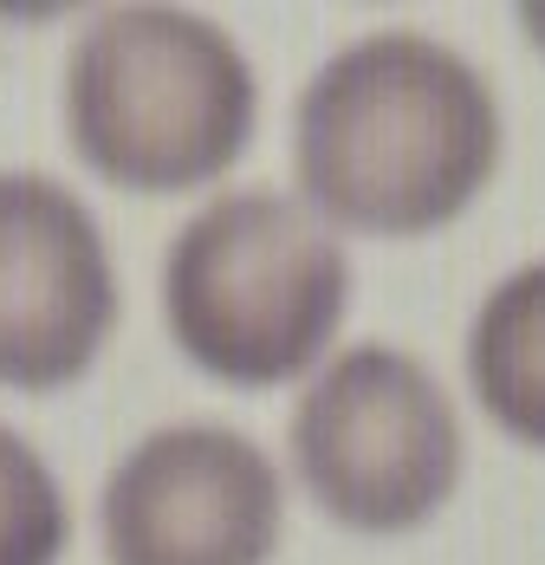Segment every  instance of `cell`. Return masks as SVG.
Returning <instances> with one entry per match:
<instances>
[{
	"label": "cell",
	"mask_w": 545,
	"mask_h": 565,
	"mask_svg": "<svg viewBox=\"0 0 545 565\" xmlns=\"http://www.w3.org/2000/svg\"><path fill=\"white\" fill-rule=\"evenodd\" d=\"M520 33H526V46H539V53H545V0L520 7Z\"/></svg>",
	"instance_id": "obj_9"
},
{
	"label": "cell",
	"mask_w": 545,
	"mask_h": 565,
	"mask_svg": "<svg viewBox=\"0 0 545 565\" xmlns=\"http://www.w3.org/2000/svg\"><path fill=\"white\" fill-rule=\"evenodd\" d=\"M65 137L130 195H189L234 170L260 124L241 40L195 7H105L65 53Z\"/></svg>",
	"instance_id": "obj_2"
},
{
	"label": "cell",
	"mask_w": 545,
	"mask_h": 565,
	"mask_svg": "<svg viewBox=\"0 0 545 565\" xmlns=\"http://www.w3.org/2000/svg\"><path fill=\"white\" fill-rule=\"evenodd\" d=\"M72 546V501L46 455L0 423V565H58Z\"/></svg>",
	"instance_id": "obj_8"
},
{
	"label": "cell",
	"mask_w": 545,
	"mask_h": 565,
	"mask_svg": "<svg viewBox=\"0 0 545 565\" xmlns=\"http://www.w3.org/2000/svg\"><path fill=\"white\" fill-rule=\"evenodd\" d=\"M351 312V254L299 195L227 189L175 227L163 254V326L227 391L312 377Z\"/></svg>",
	"instance_id": "obj_3"
},
{
	"label": "cell",
	"mask_w": 545,
	"mask_h": 565,
	"mask_svg": "<svg viewBox=\"0 0 545 565\" xmlns=\"http://www.w3.org/2000/svg\"><path fill=\"white\" fill-rule=\"evenodd\" d=\"M124 292L98 215L40 170H0V391L78 384L117 332Z\"/></svg>",
	"instance_id": "obj_6"
},
{
	"label": "cell",
	"mask_w": 545,
	"mask_h": 565,
	"mask_svg": "<svg viewBox=\"0 0 545 565\" xmlns=\"http://www.w3.org/2000/svg\"><path fill=\"white\" fill-rule=\"evenodd\" d=\"M461 364L493 429L545 455V260L513 267L474 306Z\"/></svg>",
	"instance_id": "obj_7"
},
{
	"label": "cell",
	"mask_w": 545,
	"mask_h": 565,
	"mask_svg": "<svg viewBox=\"0 0 545 565\" xmlns=\"http://www.w3.org/2000/svg\"><path fill=\"white\" fill-rule=\"evenodd\" d=\"M286 443L312 508L371 540L429 526L468 468L455 396L403 344H351L325 358L292 403Z\"/></svg>",
	"instance_id": "obj_4"
},
{
	"label": "cell",
	"mask_w": 545,
	"mask_h": 565,
	"mask_svg": "<svg viewBox=\"0 0 545 565\" xmlns=\"http://www.w3.org/2000/svg\"><path fill=\"white\" fill-rule=\"evenodd\" d=\"M488 72L416 26L364 33L306 78L292 111V182L325 227L423 241L455 227L500 170Z\"/></svg>",
	"instance_id": "obj_1"
},
{
	"label": "cell",
	"mask_w": 545,
	"mask_h": 565,
	"mask_svg": "<svg viewBox=\"0 0 545 565\" xmlns=\"http://www.w3.org/2000/svg\"><path fill=\"white\" fill-rule=\"evenodd\" d=\"M286 481L247 429L169 423L117 455L98 494L105 565H272Z\"/></svg>",
	"instance_id": "obj_5"
}]
</instances>
